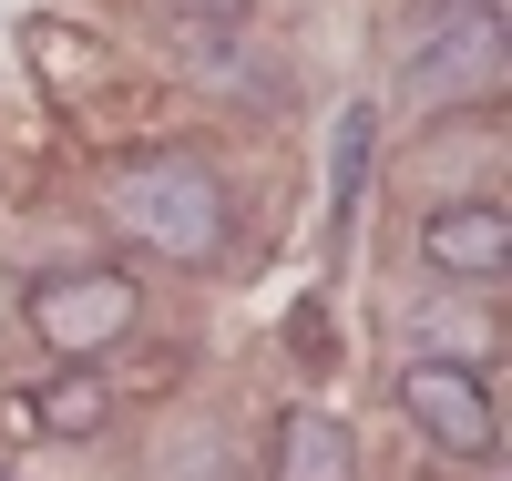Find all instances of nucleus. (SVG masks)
I'll return each mask as SVG.
<instances>
[{"label":"nucleus","mask_w":512,"mask_h":481,"mask_svg":"<svg viewBox=\"0 0 512 481\" xmlns=\"http://www.w3.org/2000/svg\"><path fill=\"white\" fill-rule=\"evenodd\" d=\"M277 481H359V430L338 410H287L277 420Z\"/></svg>","instance_id":"7"},{"label":"nucleus","mask_w":512,"mask_h":481,"mask_svg":"<svg viewBox=\"0 0 512 481\" xmlns=\"http://www.w3.org/2000/svg\"><path fill=\"white\" fill-rule=\"evenodd\" d=\"M400 410H410V430L441 461H492L502 451V410H492V389H482L472 359H410L400 369Z\"/></svg>","instance_id":"3"},{"label":"nucleus","mask_w":512,"mask_h":481,"mask_svg":"<svg viewBox=\"0 0 512 481\" xmlns=\"http://www.w3.org/2000/svg\"><path fill=\"white\" fill-rule=\"evenodd\" d=\"M369 144H379V113L349 103L338 113V144H328V226H349L359 195H369Z\"/></svg>","instance_id":"8"},{"label":"nucleus","mask_w":512,"mask_h":481,"mask_svg":"<svg viewBox=\"0 0 512 481\" xmlns=\"http://www.w3.org/2000/svg\"><path fill=\"white\" fill-rule=\"evenodd\" d=\"M11 420L31 430V441H93V430L113 420V389H103L93 359H62L41 389H21V400H11Z\"/></svg>","instance_id":"6"},{"label":"nucleus","mask_w":512,"mask_h":481,"mask_svg":"<svg viewBox=\"0 0 512 481\" xmlns=\"http://www.w3.org/2000/svg\"><path fill=\"white\" fill-rule=\"evenodd\" d=\"M144 328V287L123 267H62L31 287V338L52 348V359H103Z\"/></svg>","instance_id":"2"},{"label":"nucleus","mask_w":512,"mask_h":481,"mask_svg":"<svg viewBox=\"0 0 512 481\" xmlns=\"http://www.w3.org/2000/svg\"><path fill=\"white\" fill-rule=\"evenodd\" d=\"M431 21H451V11H502V0H420Z\"/></svg>","instance_id":"9"},{"label":"nucleus","mask_w":512,"mask_h":481,"mask_svg":"<svg viewBox=\"0 0 512 481\" xmlns=\"http://www.w3.org/2000/svg\"><path fill=\"white\" fill-rule=\"evenodd\" d=\"M113 226L154 246V256H185V267H205V256L226 246V185H216V164H195V154H144V164H123L113 174Z\"/></svg>","instance_id":"1"},{"label":"nucleus","mask_w":512,"mask_h":481,"mask_svg":"<svg viewBox=\"0 0 512 481\" xmlns=\"http://www.w3.org/2000/svg\"><path fill=\"white\" fill-rule=\"evenodd\" d=\"M420 267H431V277H461V287H492V277L512 267V215H502L492 195L431 205V215H420Z\"/></svg>","instance_id":"5"},{"label":"nucleus","mask_w":512,"mask_h":481,"mask_svg":"<svg viewBox=\"0 0 512 481\" xmlns=\"http://www.w3.org/2000/svg\"><path fill=\"white\" fill-rule=\"evenodd\" d=\"M410 103H492L502 82H512V31L502 11H451L431 41L410 52Z\"/></svg>","instance_id":"4"}]
</instances>
